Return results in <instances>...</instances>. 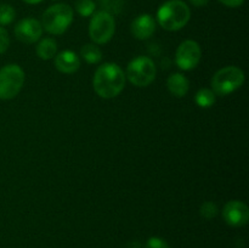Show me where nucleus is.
Masks as SVG:
<instances>
[{
	"instance_id": "13",
	"label": "nucleus",
	"mask_w": 249,
	"mask_h": 248,
	"mask_svg": "<svg viewBox=\"0 0 249 248\" xmlns=\"http://www.w3.org/2000/svg\"><path fill=\"white\" fill-rule=\"evenodd\" d=\"M168 90L172 95L177 97H184L187 94L190 88L189 79L181 73H174L169 75L167 80Z\"/></svg>"
},
{
	"instance_id": "24",
	"label": "nucleus",
	"mask_w": 249,
	"mask_h": 248,
	"mask_svg": "<svg viewBox=\"0 0 249 248\" xmlns=\"http://www.w3.org/2000/svg\"><path fill=\"white\" fill-rule=\"evenodd\" d=\"M190 2H191L194 6L202 7V6H206V5L209 2V0H190Z\"/></svg>"
},
{
	"instance_id": "26",
	"label": "nucleus",
	"mask_w": 249,
	"mask_h": 248,
	"mask_svg": "<svg viewBox=\"0 0 249 248\" xmlns=\"http://www.w3.org/2000/svg\"><path fill=\"white\" fill-rule=\"evenodd\" d=\"M23 1L27 2V4H39L43 0H23Z\"/></svg>"
},
{
	"instance_id": "14",
	"label": "nucleus",
	"mask_w": 249,
	"mask_h": 248,
	"mask_svg": "<svg viewBox=\"0 0 249 248\" xmlns=\"http://www.w3.org/2000/svg\"><path fill=\"white\" fill-rule=\"evenodd\" d=\"M56 53H57V43L51 38L41 39L36 45V55L41 60H50L55 57Z\"/></svg>"
},
{
	"instance_id": "15",
	"label": "nucleus",
	"mask_w": 249,
	"mask_h": 248,
	"mask_svg": "<svg viewBox=\"0 0 249 248\" xmlns=\"http://www.w3.org/2000/svg\"><path fill=\"white\" fill-rule=\"evenodd\" d=\"M80 56L90 65H96L102 60V53L94 44H87L80 50Z\"/></svg>"
},
{
	"instance_id": "10",
	"label": "nucleus",
	"mask_w": 249,
	"mask_h": 248,
	"mask_svg": "<svg viewBox=\"0 0 249 248\" xmlns=\"http://www.w3.org/2000/svg\"><path fill=\"white\" fill-rule=\"evenodd\" d=\"M41 34H43V26L36 18H23L15 27V35L22 43H36L40 39Z\"/></svg>"
},
{
	"instance_id": "12",
	"label": "nucleus",
	"mask_w": 249,
	"mask_h": 248,
	"mask_svg": "<svg viewBox=\"0 0 249 248\" xmlns=\"http://www.w3.org/2000/svg\"><path fill=\"white\" fill-rule=\"evenodd\" d=\"M55 67L65 74L75 73L80 67V58L75 53L71 50H65L56 55Z\"/></svg>"
},
{
	"instance_id": "21",
	"label": "nucleus",
	"mask_w": 249,
	"mask_h": 248,
	"mask_svg": "<svg viewBox=\"0 0 249 248\" xmlns=\"http://www.w3.org/2000/svg\"><path fill=\"white\" fill-rule=\"evenodd\" d=\"M9 45H10L9 33H7L6 29L2 28V27H0V55H1V53H4L5 51L7 50Z\"/></svg>"
},
{
	"instance_id": "7",
	"label": "nucleus",
	"mask_w": 249,
	"mask_h": 248,
	"mask_svg": "<svg viewBox=\"0 0 249 248\" xmlns=\"http://www.w3.org/2000/svg\"><path fill=\"white\" fill-rule=\"evenodd\" d=\"M116 31V21L113 16L106 11L94 14L89 24V35L96 44H106L113 36Z\"/></svg>"
},
{
	"instance_id": "9",
	"label": "nucleus",
	"mask_w": 249,
	"mask_h": 248,
	"mask_svg": "<svg viewBox=\"0 0 249 248\" xmlns=\"http://www.w3.org/2000/svg\"><path fill=\"white\" fill-rule=\"evenodd\" d=\"M223 216L228 225L233 228L245 226L249 220V208L241 201H230L224 207Z\"/></svg>"
},
{
	"instance_id": "22",
	"label": "nucleus",
	"mask_w": 249,
	"mask_h": 248,
	"mask_svg": "<svg viewBox=\"0 0 249 248\" xmlns=\"http://www.w3.org/2000/svg\"><path fill=\"white\" fill-rule=\"evenodd\" d=\"M102 6L106 7V12H118L122 6V0H101Z\"/></svg>"
},
{
	"instance_id": "25",
	"label": "nucleus",
	"mask_w": 249,
	"mask_h": 248,
	"mask_svg": "<svg viewBox=\"0 0 249 248\" xmlns=\"http://www.w3.org/2000/svg\"><path fill=\"white\" fill-rule=\"evenodd\" d=\"M126 248H140V243L136 242V241H133V242L129 243Z\"/></svg>"
},
{
	"instance_id": "1",
	"label": "nucleus",
	"mask_w": 249,
	"mask_h": 248,
	"mask_svg": "<svg viewBox=\"0 0 249 248\" xmlns=\"http://www.w3.org/2000/svg\"><path fill=\"white\" fill-rule=\"evenodd\" d=\"M92 85L100 97L113 99L125 87V74L117 63H104L95 72Z\"/></svg>"
},
{
	"instance_id": "5",
	"label": "nucleus",
	"mask_w": 249,
	"mask_h": 248,
	"mask_svg": "<svg viewBox=\"0 0 249 248\" xmlns=\"http://www.w3.org/2000/svg\"><path fill=\"white\" fill-rule=\"evenodd\" d=\"M156 65L150 57L139 56L131 60L126 67V77L129 82L135 87H147L155 80Z\"/></svg>"
},
{
	"instance_id": "11",
	"label": "nucleus",
	"mask_w": 249,
	"mask_h": 248,
	"mask_svg": "<svg viewBox=\"0 0 249 248\" xmlns=\"http://www.w3.org/2000/svg\"><path fill=\"white\" fill-rule=\"evenodd\" d=\"M156 21L151 15L143 14L136 17L131 23V33L136 39H147L155 33Z\"/></svg>"
},
{
	"instance_id": "16",
	"label": "nucleus",
	"mask_w": 249,
	"mask_h": 248,
	"mask_svg": "<svg viewBox=\"0 0 249 248\" xmlns=\"http://www.w3.org/2000/svg\"><path fill=\"white\" fill-rule=\"evenodd\" d=\"M195 101L202 108H209L216 101V95L211 89H201L196 92Z\"/></svg>"
},
{
	"instance_id": "20",
	"label": "nucleus",
	"mask_w": 249,
	"mask_h": 248,
	"mask_svg": "<svg viewBox=\"0 0 249 248\" xmlns=\"http://www.w3.org/2000/svg\"><path fill=\"white\" fill-rule=\"evenodd\" d=\"M146 248H170L167 241L160 237H151L146 242Z\"/></svg>"
},
{
	"instance_id": "6",
	"label": "nucleus",
	"mask_w": 249,
	"mask_h": 248,
	"mask_svg": "<svg viewBox=\"0 0 249 248\" xmlns=\"http://www.w3.org/2000/svg\"><path fill=\"white\" fill-rule=\"evenodd\" d=\"M24 72L18 65H7L0 68V100L14 99L21 91Z\"/></svg>"
},
{
	"instance_id": "17",
	"label": "nucleus",
	"mask_w": 249,
	"mask_h": 248,
	"mask_svg": "<svg viewBox=\"0 0 249 248\" xmlns=\"http://www.w3.org/2000/svg\"><path fill=\"white\" fill-rule=\"evenodd\" d=\"M95 2L92 0H77L75 2V10L78 14L83 17H89L95 11Z\"/></svg>"
},
{
	"instance_id": "19",
	"label": "nucleus",
	"mask_w": 249,
	"mask_h": 248,
	"mask_svg": "<svg viewBox=\"0 0 249 248\" xmlns=\"http://www.w3.org/2000/svg\"><path fill=\"white\" fill-rule=\"evenodd\" d=\"M218 207L214 202H204L201 206V209H199V213L203 216L204 219H213L218 215Z\"/></svg>"
},
{
	"instance_id": "8",
	"label": "nucleus",
	"mask_w": 249,
	"mask_h": 248,
	"mask_svg": "<svg viewBox=\"0 0 249 248\" xmlns=\"http://www.w3.org/2000/svg\"><path fill=\"white\" fill-rule=\"evenodd\" d=\"M201 46L195 40H185L178 48L175 53V62L182 71H191L201 61Z\"/></svg>"
},
{
	"instance_id": "18",
	"label": "nucleus",
	"mask_w": 249,
	"mask_h": 248,
	"mask_svg": "<svg viewBox=\"0 0 249 248\" xmlns=\"http://www.w3.org/2000/svg\"><path fill=\"white\" fill-rule=\"evenodd\" d=\"M16 12L15 9L9 4H0V26L10 24L15 19Z\"/></svg>"
},
{
	"instance_id": "4",
	"label": "nucleus",
	"mask_w": 249,
	"mask_h": 248,
	"mask_svg": "<svg viewBox=\"0 0 249 248\" xmlns=\"http://www.w3.org/2000/svg\"><path fill=\"white\" fill-rule=\"evenodd\" d=\"M245 83V73L241 68L228 66L219 70L212 79V88L215 95L226 96L240 89Z\"/></svg>"
},
{
	"instance_id": "3",
	"label": "nucleus",
	"mask_w": 249,
	"mask_h": 248,
	"mask_svg": "<svg viewBox=\"0 0 249 248\" xmlns=\"http://www.w3.org/2000/svg\"><path fill=\"white\" fill-rule=\"evenodd\" d=\"M73 22V10L67 4H55L43 14L41 26L55 35L65 33Z\"/></svg>"
},
{
	"instance_id": "2",
	"label": "nucleus",
	"mask_w": 249,
	"mask_h": 248,
	"mask_svg": "<svg viewBox=\"0 0 249 248\" xmlns=\"http://www.w3.org/2000/svg\"><path fill=\"white\" fill-rule=\"evenodd\" d=\"M191 11L181 0H168L157 11L158 23L167 31H179L190 21Z\"/></svg>"
},
{
	"instance_id": "23",
	"label": "nucleus",
	"mask_w": 249,
	"mask_h": 248,
	"mask_svg": "<svg viewBox=\"0 0 249 248\" xmlns=\"http://www.w3.org/2000/svg\"><path fill=\"white\" fill-rule=\"evenodd\" d=\"M219 1H220L221 4L225 5V6L237 7V6H241V5L243 4V1H245V0H219Z\"/></svg>"
}]
</instances>
